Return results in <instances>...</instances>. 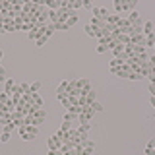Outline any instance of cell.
I'll return each instance as SVG.
<instances>
[{"mask_svg": "<svg viewBox=\"0 0 155 155\" xmlns=\"http://www.w3.org/2000/svg\"><path fill=\"white\" fill-rule=\"evenodd\" d=\"M151 103H153V107H155V97H153V99H151Z\"/></svg>", "mask_w": 155, "mask_h": 155, "instance_id": "6da1fadb", "label": "cell"}]
</instances>
